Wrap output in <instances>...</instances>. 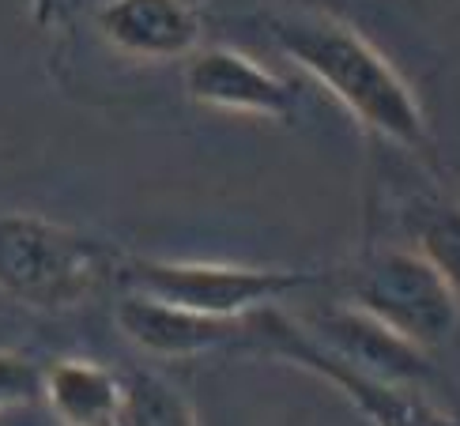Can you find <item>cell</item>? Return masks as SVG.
<instances>
[{
	"instance_id": "13",
	"label": "cell",
	"mask_w": 460,
	"mask_h": 426,
	"mask_svg": "<svg viewBox=\"0 0 460 426\" xmlns=\"http://www.w3.org/2000/svg\"><path fill=\"white\" fill-rule=\"evenodd\" d=\"M38 400H42V366L0 347V415L31 408Z\"/></svg>"
},
{
	"instance_id": "1",
	"label": "cell",
	"mask_w": 460,
	"mask_h": 426,
	"mask_svg": "<svg viewBox=\"0 0 460 426\" xmlns=\"http://www.w3.org/2000/svg\"><path fill=\"white\" fill-rule=\"evenodd\" d=\"M264 34L374 137L400 151H415L430 140L423 102L411 84L351 23L324 12H276L264 15Z\"/></svg>"
},
{
	"instance_id": "11",
	"label": "cell",
	"mask_w": 460,
	"mask_h": 426,
	"mask_svg": "<svg viewBox=\"0 0 460 426\" xmlns=\"http://www.w3.org/2000/svg\"><path fill=\"white\" fill-rule=\"evenodd\" d=\"M42 400L61 426H118L125 377L91 359H61L42 370Z\"/></svg>"
},
{
	"instance_id": "7",
	"label": "cell",
	"mask_w": 460,
	"mask_h": 426,
	"mask_svg": "<svg viewBox=\"0 0 460 426\" xmlns=\"http://www.w3.org/2000/svg\"><path fill=\"white\" fill-rule=\"evenodd\" d=\"M113 321L137 351L155 359H197L245 343V317H212L128 290L113 306Z\"/></svg>"
},
{
	"instance_id": "2",
	"label": "cell",
	"mask_w": 460,
	"mask_h": 426,
	"mask_svg": "<svg viewBox=\"0 0 460 426\" xmlns=\"http://www.w3.org/2000/svg\"><path fill=\"white\" fill-rule=\"evenodd\" d=\"M121 253L102 238L31 211H0V295L65 314L118 287Z\"/></svg>"
},
{
	"instance_id": "3",
	"label": "cell",
	"mask_w": 460,
	"mask_h": 426,
	"mask_svg": "<svg viewBox=\"0 0 460 426\" xmlns=\"http://www.w3.org/2000/svg\"><path fill=\"white\" fill-rule=\"evenodd\" d=\"M340 290L343 302L423 351L449 343L460 328V298L415 249L400 242L370 245L351 268L340 272Z\"/></svg>"
},
{
	"instance_id": "6",
	"label": "cell",
	"mask_w": 460,
	"mask_h": 426,
	"mask_svg": "<svg viewBox=\"0 0 460 426\" xmlns=\"http://www.w3.org/2000/svg\"><path fill=\"white\" fill-rule=\"evenodd\" d=\"M185 94L197 106L219 113H245V118H276L287 121L298 106V91L279 72L253 61L238 49L212 46L193 49L181 72Z\"/></svg>"
},
{
	"instance_id": "12",
	"label": "cell",
	"mask_w": 460,
	"mask_h": 426,
	"mask_svg": "<svg viewBox=\"0 0 460 426\" xmlns=\"http://www.w3.org/2000/svg\"><path fill=\"white\" fill-rule=\"evenodd\" d=\"M118 426H200L189 400L147 370L125 374V400Z\"/></svg>"
},
{
	"instance_id": "5",
	"label": "cell",
	"mask_w": 460,
	"mask_h": 426,
	"mask_svg": "<svg viewBox=\"0 0 460 426\" xmlns=\"http://www.w3.org/2000/svg\"><path fill=\"white\" fill-rule=\"evenodd\" d=\"M324 283L302 268H245V264H204V261H147L121 257L118 290L163 298L212 317H249L261 306H276L287 295Z\"/></svg>"
},
{
	"instance_id": "8",
	"label": "cell",
	"mask_w": 460,
	"mask_h": 426,
	"mask_svg": "<svg viewBox=\"0 0 460 426\" xmlns=\"http://www.w3.org/2000/svg\"><path fill=\"white\" fill-rule=\"evenodd\" d=\"M295 321L321 347H329L332 355H340L343 362L355 366V370H362V374L400 381V385H419L430 374L423 347H415L411 340L396 336L393 328H385L370 314L355 309L351 302L324 306L314 317H295Z\"/></svg>"
},
{
	"instance_id": "10",
	"label": "cell",
	"mask_w": 460,
	"mask_h": 426,
	"mask_svg": "<svg viewBox=\"0 0 460 426\" xmlns=\"http://www.w3.org/2000/svg\"><path fill=\"white\" fill-rule=\"evenodd\" d=\"M393 216L404 230V245L415 249L460 298V197L442 185L396 182Z\"/></svg>"
},
{
	"instance_id": "4",
	"label": "cell",
	"mask_w": 460,
	"mask_h": 426,
	"mask_svg": "<svg viewBox=\"0 0 460 426\" xmlns=\"http://www.w3.org/2000/svg\"><path fill=\"white\" fill-rule=\"evenodd\" d=\"M245 347H257L264 355L329 381L343 400L355 404L358 415L370 419V426H460L453 415H446L438 404L419 393V385L385 381L348 366L305 333L295 314H287L279 306H261L245 317Z\"/></svg>"
},
{
	"instance_id": "9",
	"label": "cell",
	"mask_w": 460,
	"mask_h": 426,
	"mask_svg": "<svg viewBox=\"0 0 460 426\" xmlns=\"http://www.w3.org/2000/svg\"><path fill=\"white\" fill-rule=\"evenodd\" d=\"M94 27L110 49L140 61H178L200 46V15L189 0H106Z\"/></svg>"
}]
</instances>
